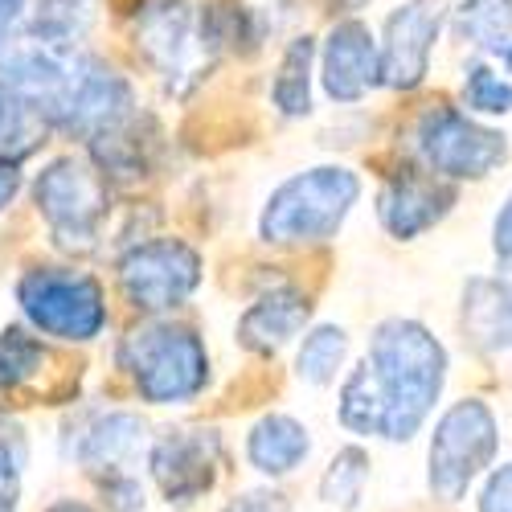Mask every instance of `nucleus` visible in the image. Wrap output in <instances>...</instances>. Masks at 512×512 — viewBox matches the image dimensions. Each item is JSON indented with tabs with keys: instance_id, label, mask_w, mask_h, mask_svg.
<instances>
[{
	"instance_id": "1",
	"label": "nucleus",
	"mask_w": 512,
	"mask_h": 512,
	"mask_svg": "<svg viewBox=\"0 0 512 512\" xmlns=\"http://www.w3.org/2000/svg\"><path fill=\"white\" fill-rule=\"evenodd\" d=\"M365 365L377 381L381 410H386L381 439H414L447 386V349L439 345V336L418 320H386L369 340Z\"/></svg>"
},
{
	"instance_id": "2",
	"label": "nucleus",
	"mask_w": 512,
	"mask_h": 512,
	"mask_svg": "<svg viewBox=\"0 0 512 512\" xmlns=\"http://www.w3.org/2000/svg\"><path fill=\"white\" fill-rule=\"evenodd\" d=\"M361 197V177L345 164H320L287 177L259 213V238L271 246H320L336 238Z\"/></svg>"
},
{
	"instance_id": "3",
	"label": "nucleus",
	"mask_w": 512,
	"mask_h": 512,
	"mask_svg": "<svg viewBox=\"0 0 512 512\" xmlns=\"http://www.w3.org/2000/svg\"><path fill=\"white\" fill-rule=\"evenodd\" d=\"M119 365L132 373L136 390L152 406H185L209 381L205 340L173 320H148L119 345Z\"/></svg>"
},
{
	"instance_id": "4",
	"label": "nucleus",
	"mask_w": 512,
	"mask_h": 512,
	"mask_svg": "<svg viewBox=\"0 0 512 512\" xmlns=\"http://www.w3.org/2000/svg\"><path fill=\"white\" fill-rule=\"evenodd\" d=\"M17 308L33 332L87 345L107 328V300L99 279L70 267H29L17 279Z\"/></svg>"
},
{
	"instance_id": "5",
	"label": "nucleus",
	"mask_w": 512,
	"mask_h": 512,
	"mask_svg": "<svg viewBox=\"0 0 512 512\" xmlns=\"http://www.w3.org/2000/svg\"><path fill=\"white\" fill-rule=\"evenodd\" d=\"M496 451H500V426H496V414L480 398H463L447 406L443 418L435 422L431 455H426L431 492L443 504L463 500L467 488L484 476V467H492Z\"/></svg>"
},
{
	"instance_id": "6",
	"label": "nucleus",
	"mask_w": 512,
	"mask_h": 512,
	"mask_svg": "<svg viewBox=\"0 0 512 512\" xmlns=\"http://www.w3.org/2000/svg\"><path fill=\"white\" fill-rule=\"evenodd\" d=\"M414 152L426 173L443 181H484L508 160V140L504 132L476 123L459 107H431L414 123Z\"/></svg>"
},
{
	"instance_id": "7",
	"label": "nucleus",
	"mask_w": 512,
	"mask_h": 512,
	"mask_svg": "<svg viewBox=\"0 0 512 512\" xmlns=\"http://www.w3.org/2000/svg\"><path fill=\"white\" fill-rule=\"evenodd\" d=\"M33 201L62 250H95L107 218V177L99 168L58 156L37 173Z\"/></svg>"
},
{
	"instance_id": "8",
	"label": "nucleus",
	"mask_w": 512,
	"mask_h": 512,
	"mask_svg": "<svg viewBox=\"0 0 512 512\" xmlns=\"http://www.w3.org/2000/svg\"><path fill=\"white\" fill-rule=\"evenodd\" d=\"M201 254L181 238L136 242L119 259V287L140 312H173L201 287Z\"/></svg>"
},
{
	"instance_id": "9",
	"label": "nucleus",
	"mask_w": 512,
	"mask_h": 512,
	"mask_svg": "<svg viewBox=\"0 0 512 512\" xmlns=\"http://www.w3.org/2000/svg\"><path fill=\"white\" fill-rule=\"evenodd\" d=\"M447 13V0H406L386 17V29H381V82L390 91L422 87Z\"/></svg>"
},
{
	"instance_id": "10",
	"label": "nucleus",
	"mask_w": 512,
	"mask_h": 512,
	"mask_svg": "<svg viewBox=\"0 0 512 512\" xmlns=\"http://www.w3.org/2000/svg\"><path fill=\"white\" fill-rule=\"evenodd\" d=\"M218 463H222V443L213 431H164L148 451L152 480L168 504L201 500L218 480Z\"/></svg>"
},
{
	"instance_id": "11",
	"label": "nucleus",
	"mask_w": 512,
	"mask_h": 512,
	"mask_svg": "<svg viewBox=\"0 0 512 512\" xmlns=\"http://www.w3.org/2000/svg\"><path fill=\"white\" fill-rule=\"evenodd\" d=\"M451 205H455L451 181L426 173V168H398L377 193V222L386 226L390 238L414 242L418 234L435 230L451 213Z\"/></svg>"
},
{
	"instance_id": "12",
	"label": "nucleus",
	"mask_w": 512,
	"mask_h": 512,
	"mask_svg": "<svg viewBox=\"0 0 512 512\" xmlns=\"http://www.w3.org/2000/svg\"><path fill=\"white\" fill-rule=\"evenodd\" d=\"M320 82L332 103H361L381 87V41L365 21H336L320 50Z\"/></svg>"
},
{
	"instance_id": "13",
	"label": "nucleus",
	"mask_w": 512,
	"mask_h": 512,
	"mask_svg": "<svg viewBox=\"0 0 512 512\" xmlns=\"http://www.w3.org/2000/svg\"><path fill=\"white\" fill-rule=\"evenodd\" d=\"M136 46L168 82L189 74V54L193 46L201 50V17L193 0H148L136 17Z\"/></svg>"
},
{
	"instance_id": "14",
	"label": "nucleus",
	"mask_w": 512,
	"mask_h": 512,
	"mask_svg": "<svg viewBox=\"0 0 512 512\" xmlns=\"http://www.w3.org/2000/svg\"><path fill=\"white\" fill-rule=\"evenodd\" d=\"M308 316H312V304L304 291L275 287L238 316V345L254 357H275L283 345H291L304 332Z\"/></svg>"
},
{
	"instance_id": "15",
	"label": "nucleus",
	"mask_w": 512,
	"mask_h": 512,
	"mask_svg": "<svg viewBox=\"0 0 512 512\" xmlns=\"http://www.w3.org/2000/svg\"><path fill=\"white\" fill-rule=\"evenodd\" d=\"M144 451V418L132 410H111L99 414L78 439V463L87 472H107V476H127L132 459Z\"/></svg>"
},
{
	"instance_id": "16",
	"label": "nucleus",
	"mask_w": 512,
	"mask_h": 512,
	"mask_svg": "<svg viewBox=\"0 0 512 512\" xmlns=\"http://www.w3.org/2000/svg\"><path fill=\"white\" fill-rule=\"evenodd\" d=\"M308 455H312V435L291 414H267L246 435V459L263 476H291Z\"/></svg>"
},
{
	"instance_id": "17",
	"label": "nucleus",
	"mask_w": 512,
	"mask_h": 512,
	"mask_svg": "<svg viewBox=\"0 0 512 512\" xmlns=\"http://www.w3.org/2000/svg\"><path fill=\"white\" fill-rule=\"evenodd\" d=\"M463 328L484 353L512 349V283L472 279L463 291Z\"/></svg>"
},
{
	"instance_id": "18",
	"label": "nucleus",
	"mask_w": 512,
	"mask_h": 512,
	"mask_svg": "<svg viewBox=\"0 0 512 512\" xmlns=\"http://www.w3.org/2000/svg\"><path fill=\"white\" fill-rule=\"evenodd\" d=\"M46 136H50L46 111L0 78V164L9 168L25 164L33 152H41Z\"/></svg>"
},
{
	"instance_id": "19",
	"label": "nucleus",
	"mask_w": 512,
	"mask_h": 512,
	"mask_svg": "<svg viewBox=\"0 0 512 512\" xmlns=\"http://www.w3.org/2000/svg\"><path fill=\"white\" fill-rule=\"evenodd\" d=\"M91 156H95V168L103 177L140 181L148 173V164H152V140H144V132H140V115L91 136Z\"/></svg>"
},
{
	"instance_id": "20",
	"label": "nucleus",
	"mask_w": 512,
	"mask_h": 512,
	"mask_svg": "<svg viewBox=\"0 0 512 512\" xmlns=\"http://www.w3.org/2000/svg\"><path fill=\"white\" fill-rule=\"evenodd\" d=\"M312 62H316V41L312 37H291V46L279 58L275 82H271V103L287 119L312 115Z\"/></svg>"
},
{
	"instance_id": "21",
	"label": "nucleus",
	"mask_w": 512,
	"mask_h": 512,
	"mask_svg": "<svg viewBox=\"0 0 512 512\" xmlns=\"http://www.w3.org/2000/svg\"><path fill=\"white\" fill-rule=\"evenodd\" d=\"M451 29L463 46L492 54L512 37V0H459L451 9Z\"/></svg>"
},
{
	"instance_id": "22",
	"label": "nucleus",
	"mask_w": 512,
	"mask_h": 512,
	"mask_svg": "<svg viewBox=\"0 0 512 512\" xmlns=\"http://www.w3.org/2000/svg\"><path fill=\"white\" fill-rule=\"evenodd\" d=\"M91 17H95V0H37L29 37L41 41V46L74 50V41L91 29Z\"/></svg>"
},
{
	"instance_id": "23",
	"label": "nucleus",
	"mask_w": 512,
	"mask_h": 512,
	"mask_svg": "<svg viewBox=\"0 0 512 512\" xmlns=\"http://www.w3.org/2000/svg\"><path fill=\"white\" fill-rule=\"evenodd\" d=\"M345 357H349V332L340 324H316L300 353H295V373H300L308 386H332L345 369Z\"/></svg>"
},
{
	"instance_id": "24",
	"label": "nucleus",
	"mask_w": 512,
	"mask_h": 512,
	"mask_svg": "<svg viewBox=\"0 0 512 512\" xmlns=\"http://www.w3.org/2000/svg\"><path fill=\"white\" fill-rule=\"evenodd\" d=\"M381 422H386V410H381V394H377V381L369 373V365L361 361L349 377L345 386H340V426H345L349 435H381Z\"/></svg>"
},
{
	"instance_id": "25",
	"label": "nucleus",
	"mask_w": 512,
	"mask_h": 512,
	"mask_svg": "<svg viewBox=\"0 0 512 512\" xmlns=\"http://www.w3.org/2000/svg\"><path fill=\"white\" fill-rule=\"evenodd\" d=\"M365 484H369V455L361 447H340L328 463L324 480H320V500L332 508L353 512L365 496Z\"/></svg>"
},
{
	"instance_id": "26",
	"label": "nucleus",
	"mask_w": 512,
	"mask_h": 512,
	"mask_svg": "<svg viewBox=\"0 0 512 512\" xmlns=\"http://www.w3.org/2000/svg\"><path fill=\"white\" fill-rule=\"evenodd\" d=\"M41 365H46V349H41V340L29 328L13 324L0 332V390L25 386V381L41 373Z\"/></svg>"
},
{
	"instance_id": "27",
	"label": "nucleus",
	"mask_w": 512,
	"mask_h": 512,
	"mask_svg": "<svg viewBox=\"0 0 512 512\" xmlns=\"http://www.w3.org/2000/svg\"><path fill=\"white\" fill-rule=\"evenodd\" d=\"M467 115H512V78L492 62H472L463 74Z\"/></svg>"
},
{
	"instance_id": "28",
	"label": "nucleus",
	"mask_w": 512,
	"mask_h": 512,
	"mask_svg": "<svg viewBox=\"0 0 512 512\" xmlns=\"http://www.w3.org/2000/svg\"><path fill=\"white\" fill-rule=\"evenodd\" d=\"M21 463H25V451L21 447H9L5 439H0V512H17Z\"/></svg>"
},
{
	"instance_id": "29",
	"label": "nucleus",
	"mask_w": 512,
	"mask_h": 512,
	"mask_svg": "<svg viewBox=\"0 0 512 512\" xmlns=\"http://www.w3.org/2000/svg\"><path fill=\"white\" fill-rule=\"evenodd\" d=\"M480 512H512V463L496 467L480 492Z\"/></svg>"
},
{
	"instance_id": "30",
	"label": "nucleus",
	"mask_w": 512,
	"mask_h": 512,
	"mask_svg": "<svg viewBox=\"0 0 512 512\" xmlns=\"http://www.w3.org/2000/svg\"><path fill=\"white\" fill-rule=\"evenodd\" d=\"M492 250H496V263L512 275V197L500 205L496 222H492Z\"/></svg>"
},
{
	"instance_id": "31",
	"label": "nucleus",
	"mask_w": 512,
	"mask_h": 512,
	"mask_svg": "<svg viewBox=\"0 0 512 512\" xmlns=\"http://www.w3.org/2000/svg\"><path fill=\"white\" fill-rule=\"evenodd\" d=\"M17 193H21V173L9 164H0V209H9L17 201Z\"/></svg>"
},
{
	"instance_id": "32",
	"label": "nucleus",
	"mask_w": 512,
	"mask_h": 512,
	"mask_svg": "<svg viewBox=\"0 0 512 512\" xmlns=\"http://www.w3.org/2000/svg\"><path fill=\"white\" fill-rule=\"evenodd\" d=\"M25 9H29V0H0V29L13 33V25L25 17Z\"/></svg>"
},
{
	"instance_id": "33",
	"label": "nucleus",
	"mask_w": 512,
	"mask_h": 512,
	"mask_svg": "<svg viewBox=\"0 0 512 512\" xmlns=\"http://www.w3.org/2000/svg\"><path fill=\"white\" fill-rule=\"evenodd\" d=\"M46 512H99V508H91V504H82V500H54Z\"/></svg>"
},
{
	"instance_id": "34",
	"label": "nucleus",
	"mask_w": 512,
	"mask_h": 512,
	"mask_svg": "<svg viewBox=\"0 0 512 512\" xmlns=\"http://www.w3.org/2000/svg\"><path fill=\"white\" fill-rule=\"evenodd\" d=\"M492 58H496V62H500V66L512 74V37L504 41V46H496V50H492Z\"/></svg>"
},
{
	"instance_id": "35",
	"label": "nucleus",
	"mask_w": 512,
	"mask_h": 512,
	"mask_svg": "<svg viewBox=\"0 0 512 512\" xmlns=\"http://www.w3.org/2000/svg\"><path fill=\"white\" fill-rule=\"evenodd\" d=\"M336 5L345 9V13H357V9H365V5H369V0H336Z\"/></svg>"
}]
</instances>
